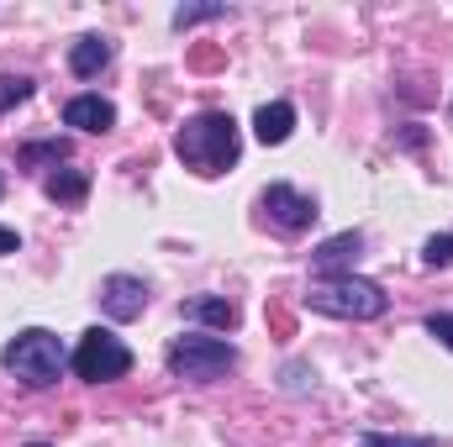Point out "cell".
I'll return each instance as SVG.
<instances>
[{"label":"cell","mask_w":453,"mask_h":447,"mask_svg":"<svg viewBox=\"0 0 453 447\" xmlns=\"http://www.w3.org/2000/svg\"><path fill=\"white\" fill-rule=\"evenodd\" d=\"M237 148H242V137H237V121L226 111L190 116L180 126V137H174V153L185 158V169H196L206 179H217V174H226L237 163Z\"/></svg>","instance_id":"1"},{"label":"cell","mask_w":453,"mask_h":447,"mask_svg":"<svg viewBox=\"0 0 453 447\" xmlns=\"http://www.w3.org/2000/svg\"><path fill=\"white\" fill-rule=\"evenodd\" d=\"M0 363H5V374L21 379L27 390H48V384H58V374H64L69 358H64V342L48 332V327H27V332H16L5 342Z\"/></svg>","instance_id":"2"},{"label":"cell","mask_w":453,"mask_h":447,"mask_svg":"<svg viewBox=\"0 0 453 447\" xmlns=\"http://www.w3.org/2000/svg\"><path fill=\"white\" fill-rule=\"evenodd\" d=\"M306 300H311V311H322V316H342V322H374V316L390 311V295H385L374 279H358V274L317 279Z\"/></svg>","instance_id":"3"},{"label":"cell","mask_w":453,"mask_h":447,"mask_svg":"<svg viewBox=\"0 0 453 447\" xmlns=\"http://www.w3.org/2000/svg\"><path fill=\"white\" fill-rule=\"evenodd\" d=\"M237 368V347L222 342V337H174L169 342V374L174 379H190V384H217Z\"/></svg>","instance_id":"4"},{"label":"cell","mask_w":453,"mask_h":447,"mask_svg":"<svg viewBox=\"0 0 453 447\" xmlns=\"http://www.w3.org/2000/svg\"><path fill=\"white\" fill-rule=\"evenodd\" d=\"M69 363H74V374H80L85 384H111V379H121V374L132 368V352H127L121 337L90 327V332L80 337V347H74Z\"/></svg>","instance_id":"5"},{"label":"cell","mask_w":453,"mask_h":447,"mask_svg":"<svg viewBox=\"0 0 453 447\" xmlns=\"http://www.w3.org/2000/svg\"><path fill=\"white\" fill-rule=\"evenodd\" d=\"M258 211L280 226V231H306V226L317 222V201L301 195L296 185H269V190L258 195Z\"/></svg>","instance_id":"6"},{"label":"cell","mask_w":453,"mask_h":447,"mask_svg":"<svg viewBox=\"0 0 453 447\" xmlns=\"http://www.w3.org/2000/svg\"><path fill=\"white\" fill-rule=\"evenodd\" d=\"M101 311L111 322H137L148 311V284L137 274H106L101 279Z\"/></svg>","instance_id":"7"},{"label":"cell","mask_w":453,"mask_h":447,"mask_svg":"<svg viewBox=\"0 0 453 447\" xmlns=\"http://www.w3.org/2000/svg\"><path fill=\"white\" fill-rule=\"evenodd\" d=\"M364 253V231H338V237H327L317 253H311V263H317V274H327V279H338V274H353V258Z\"/></svg>","instance_id":"8"},{"label":"cell","mask_w":453,"mask_h":447,"mask_svg":"<svg viewBox=\"0 0 453 447\" xmlns=\"http://www.w3.org/2000/svg\"><path fill=\"white\" fill-rule=\"evenodd\" d=\"M64 126H80V132H111L116 126V106L101 95H74L64 106Z\"/></svg>","instance_id":"9"},{"label":"cell","mask_w":453,"mask_h":447,"mask_svg":"<svg viewBox=\"0 0 453 447\" xmlns=\"http://www.w3.org/2000/svg\"><path fill=\"white\" fill-rule=\"evenodd\" d=\"M290 132H296V106H290V101H269V106L253 111V137H258L264 148H280Z\"/></svg>","instance_id":"10"},{"label":"cell","mask_w":453,"mask_h":447,"mask_svg":"<svg viewBox=\"0 0 453 447\" xmlns=\"http://www.w3.org/2000/svg\"><path fill=\"white\" fill-rule=\"evenodd\" d=\"M111 42H106V37H96V32H90V37H80V42H74V48H69V69H74V74H80V80H96V74H101V69H106V64H111Z\"/></svg>","instance_id":"11"},{"label":"cell","mask_w":453,"mask_h":447,"mask_svg":"<svg viewBox=\"0 0 453 447\" xmlns=\"http://www.w3.org/2000/svg\"><path fill=\"white\" fill-rule=\"evenodd\" d=\"M185 316H190V322H206V327H217V332H232V327H237V306L222 300V295H196V300H185Z\"/></svg>","instance_id":"12"},{"label":"cell","mask_w":453,"mask_h":447,"mask_svg":"<svg viewBox=\"0 0 453 447\" xmlns=\"http://www.w3.org/2000/svg\"><path fill=\"white\" fill-rule=\"evenodd\" d=\"M48 201H64V206H80L85 195H90V174L85 169H58V174H48Z\"/></svg>","instance_id":"13"},{"label":"cell","mask_w":453,"mask_h":447,"mask_svg":"<svg viewBox=\"0 0 453 447\" xmlns=\"http://www.w3.org/2000/svg\"><path fill=\"white\" fill-rule=\"evenodd\" d=\"M422 263H427V269H449V263H453V231H443V237H427Z\"/></svg>","instance_id":"14"},{"label":"cell","mask_w":453,"mask_h":447,"mask_svg":"<svg viewBox=\"0 0 453 447\" xmlns=\"http://www.w3.org/2000/svg\"><path fill=\"white\" fill-rule=\"evenodd\" d=\"M64 153H69V142H58V137H53V142H27V148H21V163H42V158L58 163Z\"/></svg>","instance_id":"15"},{"label":"cell","mask_w":453,"mask_h":447,"mask_svg":"<svg viewBox=\"0 0 453 447\" xmlns=\"http://www.w3.org/2000/svg\"><path fill=\"white\" fill-rule=\"evenodd\" d=\"M211 16H226V5H180V11H174V27L185 32V27H196V21H211Z\"/></svg>","instance_id":"16"},{"label":"cell","mask_w":453,"mask_h":447,"mask_svg":"<svg viewBox=\"0 0 453 447\" xmlns=\"http://www.w3.org/2000/svg\"><path fill=\"white\" fill-rule=\"evenodd\" d=\"M358 447H438V437H385V432H369Z\"/></svg>","instance_id":"17"},{"label":"cell","mask_w":453,"mask_h":447,"mask_svg":"<svg viewBox=\"0 0 453 447\" xmlns=\"http://www.w3.org/2000/svg\"><path fill=\"white\" fill-rule=\"evenodd\" d=\"M27 95H32V80H0V111L16 106V101H27Z\"/></svg>","instance_id":"18"},{"label":"cell","mask_w":453,"mask_h":447,"mask_svg":"<svg viewBox=\"0 0 453 447\" xmlns=\"http://www.w3.org/2000/svg\"><path fill=\"white\" fill-rule=\"evenodd\" d=\"M427 332L438 337L443 347L453 352V311H438V316H427Z\"/></svg>","instance_id":"19"},{"label":"cell","mask_w":453,"mask_h":447,"mask_svg":"<svg viewBox=\"0 0 453 447\" xmlns=\"http://www.w3.org/2000/svg\"><path fill=\"white\" fill-rule=\"evenodd\" d=\"M16 247H21V237H16L11 226H0V258H5V253H16Z\"/></svg>","instance_id":"20"},{"label":"cell","mask_w":453,"mask_h":447,"mask_svg":"<svg viewBox=\"0 0 453 447\" xmlns=\"http://www.w3.org/2000/svg\"><path fill=\"white\" fill-rule=\"evenodd\" d=\"M27 447H48V443H27Z\"/></svg>","instance_id":"21"},{"label":"cell","mask_w":453,"mask_h":447,"mask_svg":"<svg viewBox=\"0 0 453 447\" xmlns=\"http://www.w3.org/2000/svg\"><path fill=\"white\" fill-rule=\"evenodd\" d=\"M0 190H5V185H0Z\"/></svg>","instance_id":"22"}]
</instances>
